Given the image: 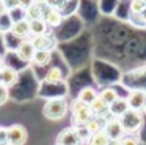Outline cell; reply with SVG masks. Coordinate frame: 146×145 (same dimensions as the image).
<instances>
[{
    "label": "cell",
    "mask_w": 146,
    "mask_h": 145,
    "mask_svg": "<svg viewBox=\"0 0 146 145\" xmlns=\"http://www.w3.org/2000/svg\"><path fill=\"white\" fill-rule=\"evenodd\" d=\"M68 109H69V106L64 98H52L42 107V115L50 122H58L66 117Z\"/></svg>",
    "instance_id": "obj_1"
},
{
    "label": "cell",
    "mask_w": 146,
    "mask_h": 145,
    "mask_svg": "<svg viewBox=\"0 0 146 145\" xmlns=\"http://www.w3.org/2000/svg\"><path fill=\"white\" fill-rule=\"evenodd\" d=\"M71 113H72V122L76 126H85L93 118L91 107L79 99H74L71 103Z\"/></svg>",
    "instance_id": "obj_2"
},
{
    "label": "cell",
    "mask_w": 146,
    "mask_h": 145,
    "mask_svg": "<svg viewBox=\"0 0 146 145\" xmlns=\"http://www.w3.org/2000/svg\"><path fill=\"white\" fill-rule=\"evenodd\" d=\"M29 139V131L21 123H13L7 126V142L10 145H25Z\"/></svg>",
    "instance_id": "obj_3"
},
{
    "label": "cell",
    "mask_w": 146,
    "mask_h": 145,
    "mask_svg": "<svg viewBox=\"0 0 146 145\" xmlns=\"http://www.w3.org/2000/svg\"><path fill=\"white\" fill-rule=\"evenodd\" d=\"M16 55H17V58H21L22 62H25V63H32V60H33V55H35V52H36V49H35V46H33V43H32V40H22V41H19V44L16 46Z\"/></svg>",
    "instance_id": "obj_4"
},
{
    "label": "cell",
    "mask_w": 146,
    "mask_h": 145,
    "mask_svg": "<svg viewBox=\"0 0 146 145\" xmlns=\"http://www.w3.org/2000/svg\"><path fill=\"white\" fill-rule=\"evenodd\" d=\"M10 33L13 35L14 38H17L19 41H22V40H29V38H32V35H30V22L27 21L25 17L14 21V22H13V25H11Z\"/></svg>",
    "instance_id": "obj_5"
},
{
    "label": "cell",
    "mask_w": 146,
    "mask_h": 145,
    "mask_svg": "<svg viewBox=\"0 0 146 145\" xmlns=\"http://www.w3.org/2000/svg\"><path fill=\"white\" fill-rule=\"evenodd\" d=\"M104 131H105V134L108 136L110 140H121L123 136H124V132H126L119 118H110L107 123H105Z\"/></svg>",
    "instance_id": "obj_6"
},
{
    "label": "cell",
    "mask_w": 146,
    "mask_h": 145,
    "mask_svg": "<svg viewBox=\"0 0 146 145\" xmlns=\"http://www.w3.org/2000/svg\"><path fill=\"white\" fill-rule=\"evenodd\" d=\"M121 123H123V128L126 132L135 131L140 128L141 125V115L138 113V110H127L123 117H121Z\"/></svg>",
    "instance_id": "obj_7"
},
{
    "label": "cell",
    "mask_w": 146,
    "mask_h": 145,
    "mask_svg": "<svg viewBox=\"0 0 146 145\" xmlns=\"http://www.w3.org/2000/svg\"><path fill=\"white\" fill-rule=\"evenodd\" d=\"M42 19H44V22L47 24L49 28H57L60 27L61 24H63V13L60 11V9H55V8H49L47 5H46L44 8V14H42Z\"/></svg>",
    "instance_id": "obj_8"
},
{
    "label": "cell",
    "mask_w": 146,
    "mask_h": 145,
    "mask_svg": "<svg viewBox=\"0 0 146 145\" xmlns=\"http://www.w3.org/2000/svg\"><path fill=\"white\" fill-rule=\"evenodd\" d=\"M17 81H19V71L14 69L13 66L5 65L3 68L0 69V84L2 85L11 88L17 84Z\"/></svg>",
    "instance_id": "obj_9"
},
{
    "label": "cell",
    "mask_w": 146,
    "mask_h": 145,
    "mask_svg": "<svg viewBox=\"0 0 146 145\" xmlns=\"http://www.w3.org/2000/svg\"><path fill=\"white\" fill-rule=\"evenodd\" d=\"M127 104L132 110H145L146 109V91L145 90H133L126 98Z\"/></svg>",
    "instance_id": "obj_10"
},
{
    "label": "cell",
    "mask_w": 146,
    "mask_h": 145,
    "mask_svg": "<svg viewBox=\"0 0 146 145\" xmlns=\"http://www.w3.org/2000/svg\"><path fill=\"white\" fill-rule=\"evenodd\" d=\"M80 142H82V139L79 137L76 128H66L60 131V134L57 136L58 145H79Z\"/></svg>",
    "instance_id": "obj_11"
},
{
    "label": "cell",
    "mask_w": 146,
    "mask_h": 145,
    "mask_svg": "<svg viewBox=\"0 0 146 145\" xmlns=\"http://www.w3.org/2000/svg\"><path fill=\"white\" fill-rule=\"evenodd\" d=\"M33 43V46H35L36 50H54L55 46H57V40H55L54 36H50V35H41V36H32L30 38Z\"/></svg>",
    "instance_id": "obj_12"
},
{
    "label": "cell",
    "mask_w": 146,
    "mask_h": 145,
    "mask_svg": "<svg viewBox=\"0 0 146 145\" xmlns=\"http://www.w3.org/2000/svg\"><path fill=\"white\" fill-rule=\"evenodd\" d=\"M44 8H46V3H33L32 6L24 11V17L27 21H35V19H42V14H44Z\"/></svg>",
    "instance_id": "obj_13"
},
{
    "label": "cell",
    "mask_w": 146,
    "mask_h": 145,
    "mask_svg": "<svg viewBox=\"0 0 146 145\" xmlns=\"http://www.w3.org/2000/svg\"><path fill=\"white\" fill-rule=\"evenodd\" d=\"M30 22V35L32 36H41V35H47L49 27L44 22V19H35Z\"/></svg>",
    "instance_id": "obj_14"
},
{
    "label": "cell",
    "mask_w": 146,
    "mask_h": 145,
    "mask_svg": "<svg viewBox=\"0 0 146 145\" xmlns=\"http://www.w3.org/2000/svg\"><path fill=\"white\" fill-rule=\"evenodd\" d=\"M90 107H91L93 115H94V117H98V118H104V117H105V113H107V112H110V107H108L107 104H105V103H104V101H102L99 96L96 98V99H94V103H93Z\"/></svg>",
    "instance_id": "obj_15"
},
{
    "label": "cell",
    "mask_w": 146,
    "mask_h": 145,
    "mask_svg": "<svg viewBox=\"0 0 146 145\" xmlns=\"http://www.w3.org/2000/svg\"><path fill=\"white\" fill-rule=\"evenodd\" d=\"M52 60V52L50 50H36L33 55L32 63L35 66H47Z\"/></svg>",
    "instance_id": "obj_16"
},
{
    "label": "cell",
    "mask_w": 146,
    "mask_h": 145,
    "mask_svg": "<svg viewBox=\"0 0 146 145\" xmlns=\"http://www.w3.org/2000/svg\"><path fill=\"white\" fill-rule=\"evenodd\" d=\"M98 98V93H96V90L93 87H83L82 90L79 91V96H77V99L82 101V103L88 104V106H91L93 103H94V99Z\"/></svg>",
    "instance_id": "obj_17"
},
{
    "label": "cell",
    "mask_w": 146,
    "mask_h": 145,
    "mask_svg": "<svg viewBox=\"0 0 146 145\" xmlns=\"http://www.w3.org/2000/svg\"><path fill=\"white\" fill-rule=\"evenodd\" d=\"M127 110H130L129 104H127V99H119V98H118V99L110 106V112L113 113L115 117H123Z\"/></svg>",
    "instance_id": "obj_18"
},
{
    "label": "cell",
    "mask_w": 146,
    "mask_h": 145,
    "mask_svg": "<svg viewBox=\"0 0 146 145\" xmlns=\"http://www.w3.org/2000/svg\"><path fill=\"white\" fill-rule=\"evenodd\" d=\"M99 98H101L102 101H104L105 104H107L108 107L111 106V104L115 103V101L118 99V91L115 90V88H111V87H107V88H104V90L101 91V93L98 95Z\"/></svg>",
    "instance_id": "obj_19"
},
{
    "label": "cell",
    "mask_w": 146,
    "mask_h": 145,
    "mask_svg": "<svg viewBox=\"0 0 146 145\" xmlns=\"http://www.w3.org/2000/svg\"><path fill=\"white\" fill-rule=\"evenodd\" d=\"M119 0H99V11L104 13V14H115L116 11V6Z\"/></svg>",
    "instance_id": "obj_20"
},
{
    "label": "cell",
    "mask_w": 146,
    "mask_h": 145,
    "mask_svg": "<svg viewBox=\"0 0 146 145\" xmlns=\"http://www.w3.org/2000/svg\"><path fill=\"white\" fill-rule=\"evenodd\" d=\"M44 81L49 82V84H60L63 81V72H61V69L58 66H54V68H50L46 72Z\"/></svg>",
    "instance_id": "obj_21"
},
{
    "label": "cell",
    "mask_w": 146,
    "mask_h": 145,
    "mask_svg": "<svg viewBox=\"0 0 146 145\" xmlns=\"http://www.w3.org/2000/svg\"><path fill=\"white\" fill-rule=\"evenodd\" d=\"M108 142H110V139H108V136L105 134V131L102 129V131L90 136L88 145H108Z\"/></svg>",
    "instance_id": "obj_22"
},
{
    "label": "cell",
    "mask_w": 146,
    "mask_h": 145,
    "mask_svg": "<svg viewBox=\"0 0 146 145\" xmlns=\"http://www.w3.org/2000/svg\"><path fill=\"white\" fill-rule=\"evenodd\" d=\"M102 118H98V117H93L91 120H90L88 123L85 125V129H86V132H88L90 136H93V134H96V132H99V131H102Z\"/></svg>",
    "instance_id": "obj_23"
},
{
    "label": "cell",
    "mask_w": 146,
    "mask_h": 145,
    "mask_svg": "<svg viewBox=\"0 0 146 145\" xmlns=\"http://www.w3.org/2000/svg\"><path fill=\"white\" fill-rule=\"evenodd\" d=\"M13 22L14 21H13L10 13H5V14L0 16V33H10Z\"/></svg>",
    "instance_id": "obj_24"
},
{
    "label": "cell",
    "mask_w": 146,
    "mask_h": 145,
    "mask_svg": "<svg viewBox=\"0 0 146 145\" xmlns=\"http://www.w3.org/2000/svg\"><path fill=\"white\" fill-rule=\"evenodd\" d=\"M145 9H146L145 0H132L130 2V13L132 14H141Z\"/></svg>",
    "instance_id": "obj_25"
},
{
    "label": "cell",
    "mask_w": 146,
    "mask_h": 145,
    "mask_svg": "<svg viewBox=\"0 0 146 145\" xmlns=\"http://www.w3.org/2000/svg\"><path fill=\"white\" fill-rule=\"evenodd\" d=\"M44 3L49 6V8L60 9L61 13L64 11V8H66V5H68V2H66V0H46Z\"/></svg>",
    "instance_id": "obj_26"
},
{
    "label": "cell",
    "mask_w": 146,
    "mask_h": 145,
    "mask_svg": "<svg viewBox=\"0 0 146 145\" xmlns=\"http://www.w3.org/2000/svg\"><path fill=\"white\" fill-rule=\"evenodd\" d=\"M8 99H10V88L0 84V106H3Z\"/></svg>",
    "instance_id": "obj_27"
},
{
    "label": "cell",
    "mask_w": 146,
    "mask_h": 145,
    "mask_svg": "<svg viewBox=\"0 0 146 145\" xmlns=\"http://www.w3.org/2000/svg\"><path fill=\"white\" fill-rule=\"evenodd\" d=\"M2 2L5 3L8 13H10V11H14V9L19 8V0H2Z\"/></svg>",
    "instance_id": "obj_28"
},
{
    "label": "cell",
    "mask_w": 146,
    "mask_h": 145,
    "mask_svg": "<svg viewBox=\"0 0 146 145\" xmlns=\"http://www.w3.org/2000/svg\"><path fill=\"white\" fill-rule=\"evenodd\" d=\"M33 3H35V0H19V8L25 11V9L29 8V6H32Z\"/></svg>",
    "instance_id": "obj_29"
},
{
    "label": "cell",
    "mask_w": 146,
    "mask_h": 145,
    "mask_svg": "<svg viewBox=\"0 0 146 145\" xmlns=\"http://www.w3.org/2000/svg\"><path fill=\"white\" fill-rule=\"evenodd\" d=\"M121 145H138V142L132 137H123L121 139Z\"/></svg>",
    "instance_id": "obj_30"
},
{
    "label": "cell",
    "mask_w": 146,
    "mask_h": 145,
    "mask_svg": "<svg viewBox=\"0 0 146 145\" xmlns=\"http://www.w3.org/2000/svg\"><path fill=\"white\" fill-rule=\"evenodd\" d=\"M0 142H7V126H0Z\"/></svg>",
    "instance_id": "obj_31"
},
{
    "label": "cell",
    "mask_w": 146,
    "mask_h": 145,
    "mask_svg": "<svg viewBox=\"0 0 146 145\" xmlns=\"http://www.w3.org/2000/svg\"><path fill=\"white\" fill-rule=\"evenodd\" d=\"M5 13H8V9H7V6H5V3L0 0V16L5 14Z\"/></svg>",
    "instance_id": "obj_32"
},
{
    "label": "cell",
    "mask_w": 146,
    "mask_h": 145,
    "mask_svg": "<svg viewBox=\"0 0 146 145\" xmlns=\"http://www.w3.org/2000/svg\"><path fill=\"white\" fill-rule=\"evenodd\" d=\"M5 65H7V63H5V58H3V55H0V69L3 68Z\"/></svg>",
    "instance_id": "obj_33"
},
{
    "label": "cell",
    "mask_w": 146,
    "mask_h": 145,
    "mask_svg": "<svg viewBox=\"0 0 146 145\" xmlns=\"http://www.w3.org/2000/svg\"><path fill=\"white\" fill-rule=\"evenodd\" d=\"M35 2H36V3H44L46 0H35Z\"/></svg>",
    "instance_id": "obj_34"
},
{
    "label": "cell",
    "mask_w": 146,
    "mask_h": 145,
    "mask_svg": "<svg viewBox=\"0 0 146 145\" xmlns=\"http://www.w3.org/2000/svg\"><path fill=\"white\" fill-rule=\"evenodd\" d=\"M0 145H10L8 142H0Z\"/></svg>",
    "instance_id": "obj_35"
},
{
    "label": "cell",
    "mask_w": 146,
    "mask_h": 145,
    "mask_svg": "<svg viewBox=\"0 0 146 145\" xmlns=\"http://www.w3.org/2000/svg\"><path fill=\"white\" fill-rule=\"evenodd\" d=\"M66 2H72V0H66Z\"/></svg>",
    "instance_id": "obj_36"
},
{
    "label": "cell",
    "mask_w": 146,
    "mask_h": 145,
    "mask_svg": "<svg viewBox=\"0 0 146 145\" xmlns=\"http://www.w3.org/2000/svg\"><path fill=\"white\" fill-rule=\"evenodd\" d=\"M145 5H146V0H145Z\"/></svg>",
    "instance_id": "obj_37"
},
{
    "label": "cell",
    "mask_w": 146,
    "mask_h": 145,
    "mask_svg": "<svg viewBox=\"0 0 146 145\" xmlns=\"http://www.w3.org/2000/svg\"><path fill=\"white\" fill-rule=\"evenodd\" d=\"M55 145H58V144H55Z\"/></svg>",
    "instance_id": "obj_38"
}]
</instances>
